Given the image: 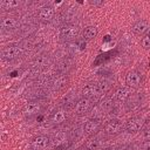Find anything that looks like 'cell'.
Returning <instances> with one entry per match:
<instances>
[{"label":"cell","mask_w":150,"mask_h":150,"mask_svg":"<svg viewBox=\"0 0 150 150\" xmlns=\"http://www.w3.org/2000/svg\"><path fill=\"white\" fill-rule=\"evenodd\" d=\"M79 34H80V27L75 23H71V22L63 23L60 27V32H59L60 39L63 42L74 41L79 36Z\"/></svg>","instance_id":"1"},{"label":"cell","mask_w":150,"mask_h":150,"mask_svg":"<svg viewBox=\"0 0 150 150\" xmlns=\"http://www.w3.org/2000/svg\"><path fill=\"white\" fill-rule=\"evenodd\" d=\"M46 107L45 100H34V101H28L26 105L22 109V114L26 118H30L33 116L39 115Z\"/></svg>","instance_id":"2"},{"label":"cell","mask_w":150,"mask_h":150,"mask_svg":"<svg viewBox=\"0 0 150 150\" xmlns=\"http://www.w3.org/2000/svg\"><path fill=\"white\" fill-rule=\"evenodd\" d=\"M81 95H82V97H87V98L91 100L93 102H97V101H100V98L103 95V93L101 91L97 82L96 83L90 82V83H86L82 87Z\"/></svg>","instance_id":"3"},{"label":"cell","mask_w":150,"mask_h":150,"mask_svg":"<svg viewBox=\"0 0 150 150\" xmlns=\"http://www.w3.org/2000/svg\"><path fill=\"white\" fill-rule=\"evenodd\" d=\"M23 53V49L19 45H8L1 49V59L4 61H14L19 59Z\"/></svg>","instance_id":"4"},{"label":"cell","mask_w":150,"mask_h":150,"mask_svg":"<svg viewBox=\"0 0 150 150\" xmlns=\"http://www.w3.org/2000/svg\"><path fill=\"white\" fill-rule=\"evenodd\" d=\"M20 26V20L19 18L14 16V15H2L0 18V28L2 32H9V30H14L16 28H19Z\"/></svg>","instance_id":"5"},{"label":"cell","mask_w":150,"mask_h":150,"mask_svg":"<svg viewBox=\"0 0 150 150\" xmlns=\"http://www.w3.org/2000/svg\"><path fill=\"white\" fill-rule=\"evenodd\" d=\"M124 130V123L117 118H112L104 124V134L108 136H116Z\"/></svg>","instance_id":"6"},{"label":"cell","mask_w":150,"mask_h":150,"mask_svg":"<svg viewBox=\"0 0 150 150\" xmlns=\"http://www.w3.org/2000/svg\"><path fill=\"white\" fill-rule=\"evenodd\" d=\"M55 18V9L50 5H45L39 8L38 12V20L42 23H49Z\"/></svg>","instance_id":"7"},{"label":"cell","mask_w":150,"mask_h":150,"mask_svg":"<svg viewBox=\"0 0 150 150\" xmlns=\"http://www.w3.org/2000/svg\"><path fill=\"white\" fill-rule=\"evenodd\" d=\"M93 104L94 102L87 97H81L79 98L76 102H75V105H74V109H75V114L79 115V116H83L86 114H88L91 108H93Z\"/></svg>","instance_id":"8"},{"label":"cell","mask_w":150,"mask_h":150,"mask_svg":"<svg viewBox=\"0 0 150 150\" xmlns=\"http://www.w3.org/2000/svg\"><path fill=\"white\" fill-rule=\"evenodd\" d=\"M50 143V137L47 135H38L32 138L29 150H46Z\"/></svg>","instance_id":"9"},{"label":"cell","mask_w":150,"mask_h":150,"mask_svg":"<svg viewBox=\"0 0 150 150\" xmlns=\"http://www.w3.org/2000/svg\"><path fill=\"white\" fill-rule=\"evenodd\" d=\"M142 74L136 69L129 70L125 75V84L131 89H137L142 84Z\"/></svg>","instance_id":"10"},{"label":"cell","mask_w":150,"mask_h":150,"mask_svg":"<svg viewBox=\"0 0 150 150\" xmlns=\"http://www.w3.org/2000/svg\"><path fill=\"white\" fill-rule=\"evenodd\" d=\"M144 124H145V120L143 117L135 116V117L129 118L124 123V129L128 132H138V131H141L143 129Z\"/></svg>","instance_id":"11"},{"label":"cell","mask_w":150,"mask_h":150,"mask_svg":"<svg viewBox=\"0 0 150 150\" xmlns=\"http://www.w3.org/2000/svg\"><path fill=\"white\" fill-rule=\"evenodd\" d=\"M52 61V57L48 55V54H40L38 56H35L30 64H32V68L36 71V73H40L42 69H45Z\"/></svg>","instance_id":"12"},{"label":"cell","mask_w":150,"mask_h":150,"mask_svg":"<svg viewBox=\"0 0 150 150\" xmlns=\"http://www.w3.org/2000/svg\"><path fill=\"white\" fill-rule=\"evenodd\" d=\"M69 83V76L68 74H60L57 73L56 75L53 76V81H52V89L55 91H60L63 90Z\"/></svg>","instance_id":"13"},{"label":"cell","mask_w":150,"mask_h":150,"mask_svg":"<svg viewBox=\"0 0 150 150\" xmlns=\"http://www.w3.org/2000/svg\"><path fill=\"white\" fill-rule=\"evenodd\" d=\"M149 29H150V23L145 19H139L136 22H134V25L131 26L132 33L138 36H144L149 32Z\"/></svg>","instance_id":"14"},{"label":"cell","mask_w":150,"mask_h":150,"mask_svg":"<svg viewBox=\"0 0 150 150\" xmlns=\"http://www.w3.org/2000/svg\"><path fill=\"white\" fill-rule=\"evenodd\" d=\"M67 120V112H66V109L64 108H57L55 109L52 115L49 116V122L53 124V125H59V124H62L64 123Z\"/></svg>","instance_id":"15"},{"label":"cell","mask_w":150,"mask_h":150,"mask_svg":"<svg viewBox=\"0 0 150 150\" xmlns=\"http://www.w3.org/2000/svg\"><path fill=\"white\" fill-rule=\"evenodd\" d=\"M101 125L102 122L100 118H89L83 125V131L87 135H95L100 130Z\"/></svg>","instance_id":"16"},{"label":"cell","mask_w":150,"mask_h":150,"mask_svg":"<svg viewBox=\"0 0 150 150\" xmlns=\"http://www.w3.org/2000/svg\"><path fill=\"white\" fill-rule=\"evenodd\" d=\"M141 101H142V95L139 93H132V94H130L129 97L124 102L125 109L127 110H134V109L138 108L139 104H141Z\"/></svg>","instance_id":"17"},{"label":"cell","mask_w":150,"mask_h":150,"mask_svg":"<svg viewBox=\"0 0 150 150\" xmlns=\"http://www.w3.org/2000/svg\"><path fill=\"white\" fill-rule=\"evenodd\" d=\"M22 5L23 2L20 0H1L0 1V8L4 12H13V11L20 9Z\"/></svg>","instance_id":"18"},{"label":"cell","mask_w":150,"mask_h":150,"mask_svg":"<svg viewBox=\"0 0 150 150\" xmlns=\"http://www.w3.org/2000/svg\"><path fill=\"white\" fill-rule=\"evenodd\" d=\"M73 64H74V62L71 59L64 57L60 62H57V64L55 66V70H56V73H60V74H68V71L71 69Z\"/></svg>","instance_id":"19"},{"label":"cell","mask_w":150,"mask_h":150,"mask_svg":"<svg viewBox=\"0 0 150 150\" xmlns=\"http://www.w3.org/2000/svg\"><path fill=\"white\" fill-rule=\"evenodd\" d=\"M26 97L28 98V101H34V100H45L46 97V90L43 88L40 87H35L32 88L30 90L27 91Z\"/></svg>","instance_id":"20"},{"label":"cell","mask_w":150,"mask_h":150,"mask_svg":"<svg viewBox=\"0 0 150 150\" xmlns=\"http://www.w3.org/2000/svg\"><path fill=\"white\" fill-rule=\"evenodd\" d=\"M130 94L131 93H130L129 87H117L114 93V97H115V100H117L120 102H125V100L129 97Z\"/></svg>","instance_id":"21"},{"label":"cell","mask_w":150,"mask_h":150,"mask_svg":"<svg viewBox=\"0 0 150 150\" xmlns=\"http://www.w3.org/2000/svg\"><path fill=\"white\" fill-rule=\"evenodd\" d=\"M97 33H98V29H97L96 26H93V25L87 26V27L83 29V33H82L83 40H84V41H90V40H93L94 38H96Z\"/></svg>","instance_id":"22"},{"label":"cell","mask_w":150,"mask_h":150,"mask_svg":"<svg viewBox=\"0 0 150 150\" xmlns=\"http://www.w3.org/2000/svg\"><path fill=\"white\" fill-rule=\"evenodd\" d=\"M100 107L102 110L107 111V112H110L114 108V100L112 97H104L100 101Z\"/></svg>","instance_id":"23"},{"label":"cell","mask_w":150,"mask_h":150,"mask_svg":"<svg viewBox=\"0 0 150 150\" xmlns=\"http://www.w3.org/2000/svg\"><path fill=\"white\" fill-rule=\"evenodd\" d=\"M84 146L88 149V150H97L100 148V139L97 137H93V138H89L86 143H84Z\"/></svg>","instance_id":"24"},{"label":"cell","mask_w":150,"mask_h":150,"mask_svg":"<svg viewBox=\"0 0 150 150\" xmlns=\"http://www.w3.org/2000/svg\"><path fill=\"white\" fill-rule=\"evenodd\" d=\"M83 132H84V131H83V127H82V128H76V129L71 130L70 134H69L70 141H71V142H77V139L81 137V135H82Z\"/></svg>","instance_id":"25"},{"label":"cell","mask_w":150,"mask_h":150,"mask_svg":"<svg viewBox=\"0 0 150 150\" xmlns=\"http://www.w3.org/2000/svg\"><path fill=\"white\" fill-rule=\"evenodd\" d=\"M97 84H98V87H100V89H101V91H102L103 94L108 93V91L110 90V88H111V82L108 81V80H105V79L98 81Z\"/></svg>","instance_id":"26"},{"label":"cell","mask_w":150,"mask_h":150,"mask_svg":"<svg viewBox=\"0 0 150 150\" xmlns=\"http://www.w3.org/2000/svg\"><path fill=\"white\" fill-rule=\"evenodd\" d=\"M141 47L143 49H150V32L141 39Z\"/></svg>","instance_id":"27"},{"label":"cell","mask_w":150,"mask_h":150,"mask_svg":"<svg viewBox=\"0 0 150 150\" xmlns=\"http://www.w3.org/2000/svg\"><path fill=\"white\" fill-rule=\"evenodd\" d=\"M141 150H150V139H145L141 143V146H139Z\"/></svg>","instance_id":"28"},{"label":"cell","mask_w":150,"mask_h":150,"mask_svg":"<svg viewBox=\"0 0 150 150\" xmlns=\"http://www.w3.org/2000/svg\"><path fill=\"white\" fill-rule=\"evenodd\" d=\"M132 145L130 144H122V145H118L117 148H115L114 150H132Z\"/></svg>","instance_id":"29"},{"label":"cell","mask_w":150,"mask_h":150,"mask_svg":"<svg viewBox=\"0 0 150 150\" xmlns=\"http://www.w3.org/2000/svg\"><path fill=\"white\" fill-rule=\"evenodd\" d=\"M143 138H144V139H150V127H148V128L143 131Z\"/></svg>","instance_id":"30"},{"label":"cell","mask_w":150,"mask_h":150,"mask_svg":"<svg viewBox=\"0 0 150 150\" xmlns=\"http://www.w3.org/2000/svg\"><path fill=\"white\" fill-rule=\"evenodd\" d=\"M89 4L90 5H93V6H96V7H101V6H103L104 5V2L102 1V0H100V1H89Z\"/></svg>","instance_id":"31"},{"label":"cell","mask_w":150,"mask_h":150,"mask_svg":"<svg viewBox=\"0 0 150 150\" xmlns=\"http://www.w3.org/2000/svg\"><path fill=\"white\" fill-rule=\"evenodd\" d=\"M67 149V145L66 144H60V145H56L53 150H66Z\"/></svg>","instance_id":"32"},{"label":"cell","mask_w":150,"mask_h":150,"mask_svg":"<svg viewBox=\"0 0 150 150\" xmlns=\"http://www.w3.org/2000/svg\"><path fill=\"white\" fill-rule=\"evenodd\" d=\"M76 150H88V149H87V148H86V146L83 145V146H81V148H77Z\"/></svg>","instance_id":"33"},{"label":"cell","mask_w":150,"mask_h":150,"mask_svg":"<svg viewBox=\"0 0 150 150\" xmlns=\"http://www.w3.org/2000/svg\"><path fill=\"white\" fill-rule=\"evenodd\" d=\"M102 150H112L111 148H104V149H102Z\"/></svg>","instance_id":"34"}]
</instances>
